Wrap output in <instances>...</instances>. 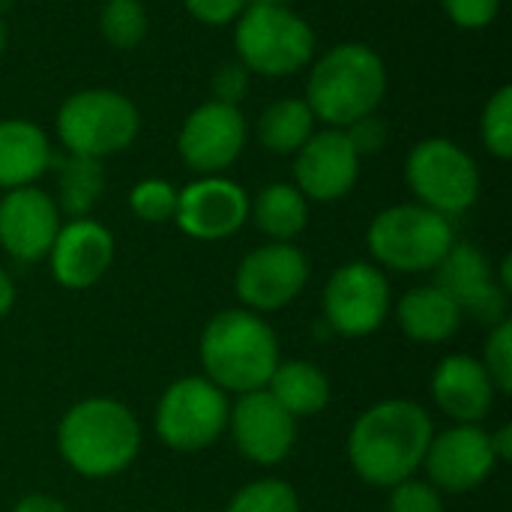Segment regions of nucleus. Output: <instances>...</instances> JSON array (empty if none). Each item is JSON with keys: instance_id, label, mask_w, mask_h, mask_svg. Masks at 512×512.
Masks as SVG:
<instances>
[{"instance_id": "1", "label": "nucleus", "mask_w": 512, "mask_h": 512, "mask_svg": "<svg viewBox=\"0 0 512 512\" xmlns=\"http://www.w3.org/2000/svg\"><path fill=\"white\" fill-rule=\"evenodd\" d=\"M432 435V417L417 402H378L351 426L348 462L363 483L375 489H393L417 474Z\"/></svg>"}, {"instance_id": "2", "label": "nucleus", "mask_w": 512, "mask_h": 512, "mask_svg": "<svg viewBox=\"0 0 512 512\" xmlns=\"http://www.w3.org/2000/svg\"><path fill=\"white\" fill-rule=\"evenodd\" d=\"M57 447L75 474L105 480L135 462L141 450V426L117 399H84L60 420Z\"/></svg>"}, {"instance_id": "3", "label": "nucleus", "mask_w": 512, "mask_h": 512, "mask_svg": "<svg viewBox=\"0 0 512 512\" xmlns=\"http://www.w3.org/2000/svg\"><path fill=\"white\" fill-rule=\"evenodd\" d=\"M387 93V69L378 51L363 42H342L324 51L306 81V105L315 120L330 129H345L360 117L375 114Z\"/></svg>"}, {"instance_id": "4", "label": "nucleus", "mask_w": 512, "mask_h": 512, "mask_svg": "<svg viewBox=\"0 0 512 512\" xmlns=\"http://www.w3.org/2000/svg\"><path fill=\"white\" fill-rule=\"evenodd\" d=\"M201 366L207 381L225 393L264 390L279 366L276 333L249 309L219 312L201 336Z\"/></svg>"}, {"instance_id": "5", "label": "nucleus", "mask_w": 512, "mask_h": 512, "mask_svg": "<svg viewBox=\"0 0 512 512\" xmlns=\"http://www.w3.org/2000/svg\"><path fill=\"white\" fill-rule=\"evenodd\" d=\"M240 63L264 78H288L315 57V30L291 6H246L234 21Z\"/></svg>"}, {"instance_id": "6", "label": "nucleus", "mask_w": 512, "mask_h": 512, "mask_svg": "<svg viewBox=\"0 0 512 512\" xmlns=\"http://www.w3.org/2000/svg\"><path fill=\"white\" fill-rule=\"evenodd\" d=\"M369 249L378 264L396 273H426L456 243L447 216L423 204H396L381 210L369 225Z\"/></svg>"}, {"instance_id": "7", "label": "nucleus", "mask_w": 512, "mask_h": 512, "mask_svg": "<svg viewBox=\"0 0 512 512\" xmlns=\"http://www.w3.org/2000/svg\"><path fill=\"white\" fill-rule=\"evenodd\" d=\"M141 129L138 108L117 90L90 87L72 93L57 111V135L72 156L105 159L126 150Z\"/></svg>"}, {"instance_id": "8", "label": "nucleus", "mask_w": 512, "mask_h": 512, "mask_svg": "<svg viewBox=\"0 0 512 512\" xmlns=\"http://www.w3.org/2000/svg\"><path fill=\"white\" fill-rule=\"evenodd\" d=\"M405 180L417 204L447 219L471 210L480 198V168L450 138H423L414 144L405 159Z\"/></svg>"}, {"instance_id": "9", "label": "nucleus", "mask_w": 512, "mask_h": 512, "mask_svg": "<svg viewBox=\"0 0 512 512\" xmlns=\"http://www.w3.org/2000/svg\"><path fill=\"white\" fill-rule=\"evenodd\" d=\"M228 396L213 381L189 375L174 381L156 408V435L165 447L198 453L213 447L228 429Z\"/></svg>"}, {"instance_id": "10", "label": "nucleus", "mask_w": 512, "mask_h": 512, "mask_svg": "<svg viewBox=\"0 0 512 512\" xmlns=\"http://www.w3.org/2000/svg\"><path fill=\"white\" fill-rule=\"evenodd\" d=\"M390 306V282L375 264L351 261L327 279L324 321L339 336L360 339L381 330Z\"/></svg>"}, {"instance_id": "11", "label": "nucleus", "mask_w": 512, "mask_h": 512, "mask_svg": "<svg viewBox=\"0 0 512 512\" xmlns=\"http://www.w3.org/2000/svg\"><path fill=\"white\" fill-rule=\"evenodd\" d=\"M309 282V261L291 243H267L252 249L234 276V291L249 312L285 309Z\"/></svg>"}, {"instance_id": "12", "label": "nucleus", "mask_w": 512, "mask_h": 512, "mask_svg": "<svg viewBox=\"0 0 512 512\" xmlns=\"http://www.w3.org/2000/svg\"><path fill=\"white\" fill-rule=\"evenodd\" d=\"M435 285L462 309V315L486 324L489 330L507 321L510 294L501 288L492 264L474 243H453L435 267Z\"/></svg>"}, {"instance_id": "13", "label": "nucleus", "mask_w": 512, "mask_h": 512, "mask_svg": "<svg viewBox=\"0 0 512 512\" xmlns=\"http://www.w3.org/2000/svg\"><path fill=\"white\" fill-rule=\"evenodd\" d=\"M246 147V120L237 105L204 102L180 126L177 150L183 162L201 177L222 174Z\"/></svg>"}, {"instance_id": "14", "label": "nucleus", "mask_w": 512, "mask_h": 512, "mask_svg": "<svg viewBox=\"0 0 512 512\" xmlns=\"http://www.w3.org/2000/svg\"><path fill=\"white\" fill-rule=\"evenodd\" d=\"M495 465L498 459L492 450V438L480 426H453L441 435H432L423 459L429 483L450 495L480 489L492 477Z\"/></svg>"}, {"instance_id": "15", "label": "nucleus", "mask_w": 512, "mask_h": 512, "mask_svg": "<svg viewBox=\"0 0 512 512\" xmlns=\"http://www.w3.org/2000/svg\"><path fill=\"white\" fill-rule=\"evenodd\" d=\"M174 219L183 234L195 240H225L237 234L249 219V195L228 177H201L177 192Z\"/></svg>"}, {"instance_id": "16", "label": "nucleus", "mask_w": 512, "mask_h": 512, "mask_svg": "<svg viewBox=\"0 0 512 512\" xmlns=\"http://www.w3.org/2000/svg\"><path fill=\"white\" fill-rule=\"evenodd\" d=\"M228 426L240 456L261 468L288 459L297 441V420L267 390L243 393L228 414Z\"/></svg>"}, {"instance_id": "17", "label": "nucleus", "mask_w": 512, "mask_h": 512, "mask_svg": "<svg viewBox=\"0 0 512 512\" xmlns=\"http://www.w3.org/2000/svg\"><path fill=\"white\" fill-rule=\"evenodd\" d=\"M360 177V156L351 147L345 129H321L300 150L294 162V186L309 201H339Z\"/></svg>"}, {"instance_id": "18", "label": "nucleus", "mask_w": 512, "mask_h": 512, "mask_svg": "<svg viewBox=\"0 0 512 512\" xmlns=\"http://www.w3.org/2000/svg\"><path fill=\"white\" fill-rule=\"evenodd\" d=\"M60 225L57 201L36 186L9 189L0 198V246L15 261L48 258Z\"/></svg>"}, {"instance_id": "19", "label": "nucleus", "mask_w": 512, "mask_h": 512, "mask_svg": "<svg viewBox=\"0 0 512 512\" xmlns=\"http://www.w3.org/2000/svg\"><path fill=\"white\" fill-rule=\"evenodd\" d=\"M48 261L57 285L84 291L108 273L114 261V237L96 219H72L69 225H60Z\"/></svg>"}, {"instance_id": "20", "label": "nucleus", "mask_w": 512, "mask_h": 512, "mask_svg": "<svg viewBox=\"0 0 512 512\" xmlns=\"http://www.w3.org/2000/svg\"><path fill=\"white\" fill-rule=\"evenodd\" d=\"M432 396L456 426H480L495 408L498 390L480 360L468 354H450L435 366Z\"/></svg>"}, {"instance_id": "21", "label": "nucleus", "mask_w": 512, "mask_h": 512, "mask_svg": "<svg viewBox=\"0 0 512 512\" xmlns=\"http://www.w3.org/2000/svg\"><path fill=\"white\" fill-rule=\"evenodd\" d=\"M48 135L30 120H0V189L33 186L51 168Z\"/></svg>"}, {"instance_id": "22", "label": "nucleus", "mask_w": 512, "mask_h": 512, "mask_svg": "<svg viewBox=\"0 0 512 512\" xmlns=\"http://www.w3.org/2000/svg\"><path fill=\"white\" fill-rule=\"evenodd\" d=\"M462 318H465L462 309L438 285L411 288L396 306V321L402 333L423 345H438L453 339L456 330L462 327Z\"/></svg>"}, {"instance_id": "23", "label": "nucleus", "mask_w": 512, "mask_h": 512, "mask_svg": "<svg viewBox=\"0 0 512 512\" xmlns=\"http://www.w3.org/2000/svg\"><path fill=\"white\" fill-rule=\"evenodd\" d=\"M294 420L315 417L330 405V381L327 375L309 360H288L279 363L264 387Z\"/></svg>"}, {"instance_id": "24", "label": "nucleus", "mask_w": 512, "mask_h": 512, "mask_svg": "<svg viewBox=\"0 0 512 512\" xmlns=\"http://www.w3.org/2000/svg\"><path fill=\"white\" fill-rule=\"evenodd\" d=\"M252 216L258 231L273 243H291L309 222V204L294 183H270L258 192Z\"/></svg>"}, {"instance_id": "25", "label": "nucleus", "mask_w": 512, "mask_h": 512, "mask_svg": "<svg viewBox=\"0 0 512 512\" xmlns=\"http://www.w3.org/2000/svg\"><path fill=\"white\" fill-rule=\"evenodd\" d=\"M315 114L306 99H279L258 117V141L270 153H297L315 135Z\"/></svg>"}, {"instance_id": "26", "label": "nucleus", "mask_w": 512, "mask_h": 512, "mask_svg": "<svg viewBox=\"0 0 512 512\" xmlns=\"http://www.w3.org/2000/svg\"><path fill=\"white\" fill-rule=\"evenodd\" d=\"M51 168H57V180H60V204L57 210L69 213L72 219H84L102 189H105V171H102V162L99 159H90V156H51Z\"/></svg>"}, {"instance_id": "27", "label": "nucleus", "mask_w": 512, "mask_h": 512, "mask_svg": "<svg viewBox=\"0 0 512 512\" xmlns=\"http://www.w3.org/2000/svg\"><path fill=\"white\" fill-rule=\"evenodd\" d=\"M147 9L138 0H105L99 12V30L108 45L120 51H132L147 36Z\"/></svg>"}, {"instance_id": "28", "label": "nucleus", "mask_w": 512, "mask_h": 512, "mask_svg": "<svg viewBox=\"0 0 512 512\" xmlns=\"http://www.w3.org/2000/svg\"><path fill=\"white\" fill-rule=\"evenodd\" d=\"M480 138L486 150L498 159L512 156V84L498 87L480 117Z\"/></svg>"}, {"instance_id": "29", "label": "nucleus", "mask_w": 512, "mask_h": 512, "mask_svg": "<svg viewBox=\"0 0 512 512\" xmlns=\"http://www.w3.org/2000/svg\"><path fill=\"white\" fill-rule=\"evenodd\" d=\"M225 512H300V501L285 480H258L243 486Z\"/></svg>"}, {"instance_id": "30", "label": "nucleus", "mask_w": 512, "mask_h": 512, "mask_svg": "<svg viewBox=\"0 0 512 512\" xmlns=\"http://www.w3.org/2000/svg\"><path fill=\"white\" fill-rule=\"evenodd\" d=\"M129 207L141 222H153V225L168 222L174 219V210H177V189L162 177H147L132 186Z\"/></svg>"}, {"instance_id": "31", "label": "nucleus", "mask_w": 512, "mask_h": 512, "mask_svg": "<svg viewBox=\"0 0 512 512\" xmlns=\"http://www.w3.org/2000/svg\"><path fill=\"white\" fill-rule=\"evenodd\" d=\"M483 369L489 372L498 396L512 393V321H501L489 330V339L483 345Z\"/></svg>"}, {"instance_id": "32", "label": "nucleus", "mask_w": 512, "mask_h": 512, "mask_svg": "<svg viewBox=\"0 0 512 512\" xmlns=\"http://www.w3.org/2000/svg\"><path fill=\"white\" fill-rule=\"evenodd\" d=\"M390 512H444V501L432 483L411 477L390 489Z\"/></svg>"}, {"instance_id": "33", "label": "nucleus", "mask_w": 512, "mask_h": 512, "mask_svg": "<svg viewBox=\"0 0 512 512\" xmlns=\"http://www.w3.org/2000/svg\"><path fill=\"white\" fill-rule=\"evenodd\" d=\"M444 9L450 15V21L462 30H483L489 27L498 12H501V0H444Z\"/></svg>"}, {"instance_id": "34", "label": "nucleus", "mask_w": 512, "mask_h": 512, "mask_svg": "<svg viewBox=\"0 0 512 512\" xmlns=\"http://www.w3.org/2000/svg\"><path fill=\"white\" fill-rule=\"evenodd\" d=\"M246 87H249V69L240 60L222 63L213 72V96H216V102L240 108V99L246 96Z\"/></svg>"}, {"instance_id": "35", "label": "nucleus", "mask_w": 512, "mask_h": 512, "mask_svg": "<svg viewBox=\"0 0 512 512\" xmlns=\"http://www.w3.org/2000/svg\"><path fill=\"white\" fill-rule=\"evenodd\" d=\"M192 18H198L207 27H225L240 18V12L249 6V0H183Z\"/></svg>"}, {"instance_id": "36", "label": "nucleus", "mask_w": 512, "mask_h": 512, "mask_svg": "<svg viewBox=\"0 0 512 512\" xmlns=\"http://www.w3.org/2000/svg\"><path fill=\"white\" fill-rule=\"evenodd\" d=\"M345 135H348L351 147L357 150V156L363 159V156L378 153L387 144V123L381 117L369 114V117H360L351 126H345Z\"/></svg>"}, {"instance_id": "37", "label": "nucleus", "mask_w": 512, "mask_h": 512, "mask_svg": "<svg viewBox=\"0 0 512 512\" xmlns=\"http://www.w3.org/2000/svg\"><path fill=\"white\" fill-rule=\"evenodd\" d=\"M12 512H69L63 501L51 498V495H27L15 504Z\"/></svg>"}, {"instance_id": "38", "label": "nucleus", "mask_w": 512, "mask_h": 512, "mask_svg": "<svg viewBox=\"0 0 512 512\" xmlns=\"http://www.w3.org/2000/svg\"><path fill=\"white\" fill-rule=\"evenodd\" d=\"M492 438V450H495V459L498 462H510L512 459V426H501Z\"/></svg>"}, {"instance_id": "39", "label": "nucleus", "mask_w": 512, "mask_h": 512, "mask_svg": "<svg viewBox=\"0 0 512 512\" xmlns=\"http://www.w3.org/2000/svg\"><path fill=\"white\" fill-rule=\"evenodd\" d=\"M15 306V285L9 279V273L0 267V318H6Z\"/></svg>"}, {"instance_id": "40", "label": "nucleus", "mask_w": 512, "mask_h": 512, "mask_svg": "<svg viewBox=\"0 0 512 512\" xmlns=\"http://www.w3.org/2000/svg\"><path fill=\"white\" fill-rule=\"evenodd\" d=\"M252 6H291L294 0H249Z\"/></svg>"}, {"instance_id": "41", "label": "nucleus", "mask_w": 512, "mask_h": 512, "mask_svg": "<svg viewBox=\"0 0 512 512\" xmlns=\"http://www.w3.org/2000/svg\"><path fill=\"white\" fill-rule=\"evenodd\" d=\"M6 39H9V33H6V24H3V15H0V57H3V51H6Z\"/></svg>"}]
</instances>
